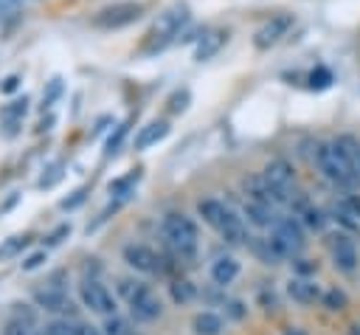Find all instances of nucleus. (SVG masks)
<instances>
[{"instance_id":"11","label":"nucleus","mask_w":360,"mask_h":335,"mask_svg":"<svg viewBox=\"0 0 360 335\" xmlns=\"http://www.w3.org/2000/svg\"><path fill=\"white\" fill-rule=\"evenodd\" d=\"M127 304H129V318L132 321H138V324H149V321H155V318H160V312H163V304H160V298L152 293V287L149 284H138V290L127 298Z\"/></svg>"},{"instance_id":"29","label":"nucleus","mask_w":360,"mask_h":335,"mask_svg":"<svg viewBox=\"0 0 360 335\" xmlns=\"http://www.w3.org/2000/svg\"><path fill=\"white\" fill-rule=\"evenodd\" d=\"M321 304H323L326 310H332V312H340V310H346V304H349V296H346L340 287H332V290L321 293Z\"/></svg>"},{"instance_id":"35","label":"nucleus","mask_w":360,"mask_h":335,"mask_svg":"<svg viewBox=\"0 0 360 335\" xmlns=\"http://www.w3.org/2000/svg\"><path fill=\"white\" fill-rule=\"evenodd\" d=\"M84 200H87V186H82V189L70 191L68 197H62V200H59V208H62V211H76Z\"/></svg>"},{"instance_id":"45","label":"nucleus","mask_w":360,"mask_h":335,"mask_svg":"<svg viewBox=\"0 0 360 335\" xmlns=\"http://www.w3.org/2000/svg\"><path fill=\"white\" fill-rule=\"evenodd\" d=\"M17 203H20V194H17V191H11V197H8V200H6L3 206H0V214H6V211H11V208H14Z\"/></svg>"},{"instance_id":"24","label":"nucleus","mask_w":360,"mask_h":335,"mask_svg":"<svg viewBox=\"0 0 360 335\" xmlns=\"http://www.w3.org/2000/svg\"><path fill=\"white\" fill-rule=\"evenodd\" d=\"M298 217H301V225H307L309 231H323V228L329 225L326 211L318 208V206H312V203H307V206L298 211Z\"/></svg>"},{"instance_id":"47","label":"nucleus","mask_w":360,"mask_h":335,"mask_svg":"<svg viewBox=\"0 0 360 335\" xmlns=\"http://www.w3.org/2000/svg\"><path fill=\"white\" fill-rule=\"evenodd\" d=\"M284 335H307V332H304V329H298V327H292V329H287Z\"/></svg>"},{"instance_id":"9","label":"nucleus","mask_w":360,"mask_h":335,"mask_svg":"<svg viewBox=\"0 0 360 335\" xmlns=\"http://www.w3.org/2000/svg\"><path fill=\"white\" fill-rule=\"evenodd\" d=\"M79 298H82V307H87L90 312H98V315H112L118 310L115 296L98 279H84L79 284Z\"/></svg>"},{"instance_id":"25","label":"nucleus","mask_w":360,"mask_h":335,"mask_svg":"<svg viewBox=\"0 0 360 335\" xmlns=\"http://www.w3.org/2000/svg\"><path fill=\"white\" fill-rule=\"evenodd\" d=\"M31 245V236L28 234H17V236H8L0 242V262H8V259H17L25 248Z\"/></svg>"},{"instance_id":"5","label":"nucleus","mask_w":360,"mask_h":335,"mask_svg":"<svg viewBox=\"0 0 360 335\" xmlns=\"http://www.w3.org/2000/svg\"><path fill=\"white\" fill-rule=\"evenodd\" d=\"M146 6L141 0H118V3H110L104 8H98L93 17H90V25L98 28V31H118V28H127L132 23H138L143 17Z\"/></svg>"},{"instance_id":"19","label":"nucleus","mask_w":360,"mask_h":335,"mask_svg":"<svg viewBox=\"0 0 360 335\" xmlns=\"http://www.w3.org/2000/svg\"><path fill=\"white\" fill-rule=\"evenodd\" d=\"M191 329H194V335H222L225 318L214 310H202L191 318Z\"/></svg>"},{"instance_id":"22","label":"nucleus","mask_w":360,"mask_h":335,"mask_svg":"<svg viewBox=\"0 0 360 335\" xmlns=\"http://www.w3.org/2000/svg\"><path fill=\"white\" fill-rule=\"evenodd\" d=\"M138 180H141V169H132V172H127V175H121V177L110 180V183H107V191H110V197H118V200H129V197L135 194V186H138Z\"/></svg>"},{"instance_id":"17","label":"nucleus","mask_w":360,"mask_h":335,"mask_svg":"<svg viewBox=\"0 0 360 335\" xmlns=\"http://www.w3.org/2000/svg\"><path fill=\"white\" fill-rule=\"evenodd\" d=\"M287 296L298 304H315V301H321V287L309 276H292L287 284Z\"/></svg>"},{"instance_id":"6","label":"nucleus","mask_w":360,"mask_h":335,"mask_svg":"<svg viewBox=\"0 0 360 335\" xmlns=\"http://www.w3.org/2000/svg\"><path fill=\"white\" fill-rule=\"evenodd\" d=\"M121 256H124V262H127L132 270H138V273H143V276H163V273H169V270L177 267V262H174L172 256H163V253H158L155 248H149V245H143V242H129V245H124Z\"/></svg>"},{"instance_id":"12","label":"nucleus","mask_w":360,"mask_h":335,"mask_svg":"<svg viewBox=\"0 0 360 335\" xmlns=\"http://www.w3.org/2000/svg\"><path fill=\"white\" fill-rule=\"evenodd\" d=\"M329 253H332L335 267H338L340 273H346V276H352V273L360 267L357 245H354V239H352L346 231H340V234H335V236L329 239Z\"/></svg>"},{"instance_id":"1","label":"nucleus","mask_w":360,"mask_h":335,"mask_svg":"<svg viewBox=\"0 0 360 335\" xmlns=\"http://www.w3.org/2000/svg\"><path fill=\"white\" fill-rule=\"evenodd\" d=\"M197 214L202 217V222L208 228H214L228 245H245L248 242V228H245V220L231 208L225 206L222 200H214V197H205L197 203Z\"/></svg>"},{"instance_id":"36","label":"nucleus","mask_w":360,"mask_h":335,"mask_svg":"<svg viewBox=\"0 0 360 335\" xmlns=\"http://www.w3.org/2000/svg\"><path fill=\"white\" fill-rule=\"evenodd\" d=\"M45 262H48V248H39V251H31L20 265H22L25 273H31V270H39Z\"/></svg>"},{"instance_id":"43","label":"nucleus","mask_w":360,"mask_h":335,"mask_svg":"<svg viewBox=\"0 0 360 335\" xmlns=\"http://www.w3.org/2000/svg\"><path fill=\"white\" fill-rule=\"evenodd\" d=\"M20 84H22V76H20V73H8V76L0 82V93H6V96H8V93H14Z\"/></svg>"},{"instance_id":"38","label":"nucleus","mask_w":360,"mask_h":335,"mask_svg":"<svg viewBox=\"0 0 360 335\" xmlns=\"http://www.w3.org/2000/svg\"><path fill=\"white\" fill-rule=\"evenodd\" d=\"M225 321L231 318V321H242L245 315H248V307L239 301V298H225Z\"/></svg>"},{"instance_id":"44","label":"nucleus","mask_w":360,"mask_h":335,"mask_svg":"<svg viewBox=\"0 0 360 335\" xmlns=\"http://www.w3.org/2000/svg\"><path fill=\"white\" fill-rule=\"evenodd\" d=\"M343 203H346V208H349V211H352V214L360 220V194H352V197H346Z\"/></svg>"},{"instance_id":"2","label":"nucleus","mask_w":360,"mask_h":335,"mask_svg":"<svg viewBox=\"0 0 360 335\" xmlns=\"http://www.w3.org/2000/svg\"><path fill=\"white\" fill-rule=\"evenodd\" d=\"M160 234L166 239V248H169V256L180 265V262H191L197 256V222L186 214H166L163 222H160Z\"/></svg>"},{"instance_id":"49","label":"nucleus","mask_w":360,"mask_h":335,"mask_svg":"<svg viewBox=\"0 0 360 335\" xmlns=\"http://www.w3.org/2000/svg\"><path fill=\"white\" fill-rule=\"evenodd\" d=\"M129 335H141V332H135V329H132V332H129Z\"/></svg>"},{"instance_id":"23","label":"nucleus","mask_w":360,"mask_h":335,"mask_svg":"<svg viewBox=\"0 0 360 335\" xmlns=\"http://www.w3.org/2000/svg\"><path fill=\"white\" fill-rule=\"evenodd\" d=\"M25 113H28V99H25V96H22V99L8 101V104L0 110V118H3V124L8 127V129H6V135H14V127H20V124H22Z\"/></svg>"},{"instance_id":"3","label":"nucleus","mask_w":360,"mask_h":335,"mask_svg":"<svg viewBox=\"0 0 360 335\" xmlns=\"http://www.w3.org/2000/svg\"><path fill=\"white\" fill-rule=\"evenodd\" d=\"M188 6H183V3H174V6H169V8H163L160 14H158V20H155V25L149 28V34H146V39H143V53L146 56H152V53H160L163 48H169L174 39H180V34H183V28L188 25Z\"/></svg>"},{"instance_id":"40","label":"nucleus","mask_w":360,"mask_h":335,"mask_svg":"<svg viewBox=\"0 0 360 335\" xmlns=\"http://www.w3.org/2000/svg\"><path fill=\"white\" fill-rule=\"evenodd\" d=\"M292 270H295V276H315L318 265H315L312 259H304V256L298 253V256H292Z\"/></svg>"},{"instance_id":"13","label":"nucleus","mask_w":360,"mask_h":335,"mask_svg":"<svg viewBox=\"0 0 360 335\" xmlns=\"http://www.w3.org/2000/svg\"><path fill=\"white\" fill-rule=\"evenodd\" d=\"M290 28H292V14H276V17H270V20L253 34V45H256L259 51H267V48H273L276 42H281Z\"/></svg>"},{"instance_id":"33","label":"nucleus","mask_w":360,"mask_h":335,"mask_svg":"<svg viewBox=\"0 0 360 335\" xmlns=\"http://www.w3.org/2000/svg\"><path fill=\"white\" fill-rule=\"evenodd\" d=\"M188 101H191V93H188V87H180V90H174V93L169 96V101H166V110H169L172 115H180V113H186Z\"/></svg>"},{"instance_id":"8","label":"nucleus","mask_w":360,"mask_h":335,"mask_svg":"<svg viewBox=\"0 0 360 335\" xmlns=\"http://www.w3.org/2000/svg\"><path fill=\"white\" fill-rule=\"evenodd\" d=\"M273 239L281 245V251H284L287 259L298 256V253L307 248L304 225H301V220H295V217H278V220L273 222Z\"/></svg>"},{"instance_id":"48","label":"nucleus","mask_w":360,"mask_h":335,"mask_svg":"<svg viewBox=\"0 0 360 335\" xmlns=\"http://www.w3.org/2000/svg\"><path fill=\"white\" fill-rule=\"evenodd\" d=\"M349 335H360V327H352V332Z\"/></svg>"},{"instance_id":"15","label":"nucleus","mask_w":360,"mask_h":335,"mask_svg":"<svg viewBox=\"0 0 360 335\" xmlns=\"http://www.w3.org/2000/svg\"><path fill=\"white\" fill-rule=\"evenodd\" d=\"M245 248H248L259 262H264V265H278L281 259H287L284 251H281V245H278L273 236H248Z\"/></svg>"},{"instance_id":"10","label":"nucleus","mask_w":360,"mask_h":335,"mask_svg":"<svg viewBox=\"0 0 360 335\" xmlns=\"http://www.w3.org/2000/svg\"><path fill=\"white\" fill-rule=\"evenodd\" d=\"M34 304L51 315H59V318H76V301L68 296V290L62 287H39L34 290Z\"/></svg>"},{"instance_id":"14","label":"nucleus","mask_w":360,"mask_h":335,"mask_svg":"<svg viewBox=\"0 0 360 335\" xmlns=\"http://www.w3.org/2000/svg\"><path fill=\"white\" fill-rule=\"evenodd\" d=\"M228 37H231L228 28H205V31H200V37L194 42V59L197 62H208L211 56L219 53V48L228 42Z\"/></svg>"},{"instance_id":"20","label":"nucleus","mask_w":360,"mask_h":335,"mask_svg":"<svg viewBox=\"0 0 360 335\" xmlns=\"http://www.w3.org/2000/svg\"><path fill=\"white\" fill-rule=\"evenodd\" d=\"M236 276H239V262H236L233 256H219V259H214V265H211V282H214V284L228 287Z\"/></svg>"},{"instance_id":"30","label":"nucleus","mask_w":360,"mask_h":335,"mask_svg":"<svg viewBox=\"0 0 360 335\" xmlns=\"http://www.w3.org/2000/svg\"><path fill=\"white\" fill-rule=\"evenodd\" d=\"M132 329H129V321L127 318H121L118 312H112V315H104V324H101V335H129Z\"/></svg>"},{"instance_id":"37","label":"nucleus","mask_w":360,"mask_h":335,"mask_svg":"<svg viewBox=\"0 0 360 335\" xmlns=\"http://www.w3.org/2000/svg\"><path fill=\"white\" fill-rule=\"evenodd\" d=\"M20 8H22V0H0V25L17 20Z\"/></svg>"},{"instance_id":"39","label":"nucleus","mask_w":360,"mask_h":335,"mask_svg":"<svg viewBox=\"0 0 360 335\" xmlns=\"http://www.w3.org/2000/svg\"><path fill=\"white\" fill-rule=\"evenodd\" d=\"M62 90H65V87H62V79H59V76H56V79H51V82H48V87L42 90V107H51V104L62 96Z\"/></svg>"},{"instance_id":"21","label":"nucleus","mask_w":360,"mask_h":335,"mask_svg":"<svg viewBox=\"0 0 360 335\" xmlns=\"http://www.w3.org/2000/svg\"><path fill=\"white\" fill-rule=\"evenodd\" d=\"M169 298L174 301V304H191V301H197L200 298V287L191 282V279H186V276H177V279H172V284H169Z\"/></svg>"},{"instance_id":"16","label":"nucleus","mask_w":360,"mask_h":335,"mask_svg":"<svg viewBox=\"0 0 360 335\" xmlns=\"http://www.w3.org/2000/svg\"><path fill=\"white\" fill-rule=\"evenodd\" d=\"M245 220L256 228H273V222L278 220L276 214V206L270 203H262V200H245V208H242Z\"/></svg>"},{"instance_id":"42","label":"nucleus","mask_w":360,"mask_h":335,"mask_svg":"<svg viewBox=\"0 0 360 335\" xmlns=\"http://www.w3.org/2000/svg\"><path fill=\"white\" fill-rule=\"evenodd\" d=\"M3 335H37V332H34V327H28V324L8 321V324H6V329H3Z\"/></svg>"},{"instance_id":"7","label":"nucleus","mask_w":360,"mask_h":335,"mask_svg":"<svg viewBox=\"0 0 360 335\" xmlns=\"http://www.w3.org/2000/svg\"><path fill=\"white\" fill-rule=\"evenodd\" d=\"M262 177H264L267 186L273 189L276 203H278V206H287L290 197H292V189H295V172H292V163L284 160V158H273V160L264 163Z\"/></svg>"},{"instance_id":"32","label":"nucleus","mask_w":360,"mask_h":335,"mask_svg":"<svg viewBox=\"0 0 360 335\" xmlns=\"http://www.w3.org/2000/svg\"><path fill=\"white\" fill-rule=\"evenodd\" d=\"M307 82H309V87H312V90H326V87L335 82V76H332V70H329V68H323V65H321V68H315V70H309V73H307Z\"/></svg>"},{"instance_id":"28","label":"nucleus","mask_w":360,"mask_h":335,"mask_svg":"<svg viewBox=\"0 0 360 335\" xmlns=\"http://www.w3.org/2000/svg\"><path fill=\"white\" fill-rule=\"evenodd\" d=\"M127 132H129V124L124 121V124H118V127H115V129L107 135V141H104V158H112V155H118V149H121V144H124Z\"/></svg>"},{"instance_id":"46","label":"nucleus","mask_w":360,"mask_h":335,"mask_svg":"<svg viewBox=\"0 0 360 335\" xmlns=\"http://www.w3.org/2000/svg\"><path fill=\"white\" fill-rule=\"evenodd\" d=\"M51 124H53V115L42 118V121H39V127H37V132H42V129H51Z\"/></svg>"},{"instance_id":"31","label":"nucleus","mask_w":360,"mask_h":335,"mask_svg":"<svg viewBox=\"0 0 360 335\" xmlns=\"http://www.w3.org/2000/svg\"><path fill=\"white\" fill-rule=\"evenodd\" d=\"M37 304L31 307V304H22V301H17V304H11V321H20V324H28V327H34L37 324Z\"/></svg>"},{"instance_id":"34","label":"nucleus","mask_w":360,"mask_h":335,"mask_svg":"<svg viewBox=\"0 0 360 335\" xmlns=\"http://www.w3.org/2000/svg\"><path fill=\"white\" fill-rule=\"evenodd\" d=\"M70 231H73V228H70V222H59V225H56V228L42 239V245H45L48 251H51V248H59V245L70 236Z\"/></svg>"},{"instance_id":"26","label":"nucleus","mask_w":360,"mask_h":335,"mask_svg":"<svg viewBox=\"0 0 360 335\" xmlns=\"http://www.w3.org/2000/svg\"><path fill=\"white\" fill-rule=\"evenodd\" d=\"M335 144L340 146V152L346 155V160L352 163V169H354L357 177H360V141H357L354 135H338Z\"/></svg>"},{"instance_id":"4","label":"nucleus","mask_w":360,"mask_h":335,"mask_svg":"<svg viewBox=\"0 0 360 335\" xmlns=\"http://www.w3.org/2000/svg\"><path fill=\"white\" fill-rule=\"evenodd\" d=\"M315 163L321 169V175L335 183V186H343V189H352L357 186V172L352 169V163L346 160V155L340 152V146L335 141H323L315 146Z\"/></svg>"},{"instance_id":"18","label":"nucleus","mask_w":360,"mask_h":335,"mask_svg":"<svg viewBox=\"0 0 360 335\" xmlns=\"http://www.w3.org/2000/svg\"><path fill=\"white\" fill-rule=\"evenodd\" d=\"M169 135V124L166 121H149V124H143L138 132H135V138H132V146L138 149V152H143V149H149V146H155V144H160L163 138Z\"/></svg>"},{"instance_id":"27","label":"nucleus","mask_w":360,"mask_h":335,"mask_svg":"<svg viewBox=\"0 0 360 335\" xmlns=\"http://www.w3.org/2000/svg\"><path fill=\"white\" fill-rule=\"evenodd\" d=\"M62 177H65V163H62V160H51V163L42 169V175H39V180H37V189H53Z\"/></svg>"},{"instance_id":"41","label":"nucleus","mask_w":360,"mask_h":335,"mask_svg":"<svg viewBox=\"0 0 360 335\" xmlns=\"http://www.w3.org/2000/svg\"><path fill=\"white\" fill-rule=\"evenodd\" d=\"M68 332L70 335H101V329H96V327H90L79 318H68Z\"/></svg>"}]
</instances>
